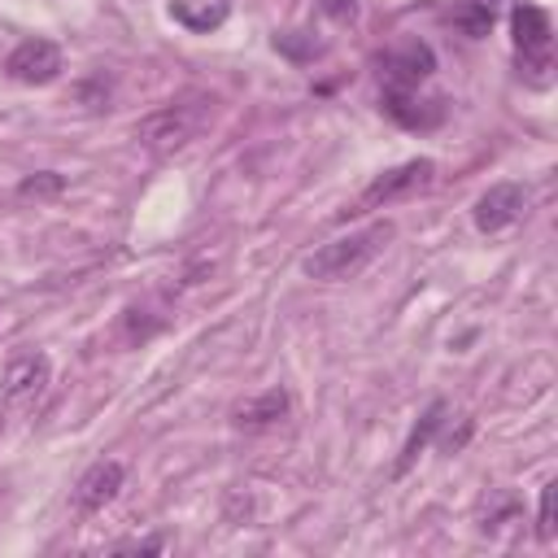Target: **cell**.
Returning a JSON list of instances; mask_svg holds the SVG:
<instances>
[{
  "label": "cell",
  "instance_id": "6da1fadb",
  "mask_svg": "<svg viewBox=\"0 0 558 558\" xmlns=\"http://www.w3.org/2000/svg\"><path fill=\"white\" fill-rule=\"evenodd\" d=\"M388 240H392V222H388V218H384V222H371V227H362V231H349V235H340V240H327V244H318V248L305 257V275H310V279H323V283L353 279V275H362V270L384 253Z\"/></svg>",
  "mask_w": 558,
  "mask_h": 558
},
{
  "label": "cell",
  "instance_id": "7a4b0ae2",
  "mask_svg": "<svg viewBox=\"0 0 558 558\" xmlns=\"http://www.w3.org/2000/svg\"><path fill=\"white\" fill-rule=\"evenodd\" d=\"M201 126H205V100H196V105H166V109L148 113V118L135 126V140H140L148 153L166 157V153L187 148Z\"/></svg>",
  "mask_w": 558,
  "mask_h": 558
},
{
  "label": "cell",
  "instance_id": "3957f363",
  "mask_svg": "<svg viewBox=\"0 0 558 558\" xmlns=\"http://www.w3.org/2000/svg\"><path fill=\"white\" fill-rule=\"evenodd\" d=\"M432 179H436V161H432V157L401 161V166H392V170H384V174H375V179L366 183V192L357 196L353 214H371V209H384V205H392V201L418 196V192L432 187Z\"/></svg>",
  "mask_w": 558,
  "mask_h": 558
},
{
  "label": "cell",
  "instance_id": "277c9868",
  "mask_svg": "<svg viewBox=\"0 0 558 558\" xmlns=\"http://www.w3.org/2000/svg\"><path fill=\"white\" fill-rule=\"evenodd\" d=\"M510 31H514V52H519V65L527 70H549V48H554V22L541 4H527L519 0L510 9Z\"/></svg>",
  "mask_w": 558,
  "mask_h": 558
},
{
  "label": "cell",
  "instance_id": "5b68a950",
  "mask_svg": "<svg viewBox=\"0 0 558 558\" xmlns=\"http://www.w3.org/2000/svg\"><path fill=\"white\" fill-rule=\"evenodd\" d=\"M527 205H532V196H527L523 183H493L488 192L475 196L471 222H475L484 235H497V231L523 222V218H527Z\"/></svg>",
  "mask_w": 558,
  "mask_h": 558
},
{
  "label": "cell",
  "instance_id": "8992f818",
  "mask_svg": "<svg viewBox=\"0 0 558 558\" xmlns=\"http://www.w3.org/2000/svg\"><path fill=\"white\" fill-rule=\"evenodd\" d=\"M48 379H52V362H48V353H39V349H22V353H13V357L4 362L0 392H4L9 405H35V401L44 397Z\"/></svg>",
  "mask_w": 558,
  "mask_h": 558
},
{
  "label": "cell",
  "instance_id": "52a82bcc",
  "mask_svg": "<svg viewBox=\"0 0 558 558\" xmlns=\"http://www.w3.org/2000/svg\"><path fill=\"white\" fill-rule=\"evenodd\" d=\"M375 65H379V83H384V87H418L423 78H432L436 52H432V44H423V39H405V44L379 52Z\"/></svg>",
  "mask_w": 558,
  "mask_h": 558
},
{
  "label": "cell",
  "instance_id": "ba28073f",
  "mask_svg": "<svg viewBox=\"0 0 558 558\" xmlns=\"http://www.w3.org/2000/svg\"><path fill=\"white\" fill-rule=\"evenodd\" d=\"M4 74L13 83H26V87H44L61 74V48L52 39H22L9 57H4Z\"/></svg>",
  "mask_w": 558,
  "mask_h": 558
},
{
  "label": "cell",
  "instance_id": "9c48e42d",
  "mask_svg": "<svg viewBox=\"0 0 558 558\" xmlns=\"http://www.w3.org/2000/svg\"><path fill=\"white\" fill-rule=\"evenodd\" d=\"M379 109H384L397 126H405V131H432V126L445 122V100H440V96L423 100L418 87H384V92H379Z\"/></svg>",
  "mask_w": 558,
  "mask_h": 558
},
{
  "label": "cell",
  "instance_id": "30bf717a",
  "mask_svg": "<svg viewBox=\"0 0 558 558\" xmlns=\"http://www.w3.org/2000/svg\"><path fill=\"white\" fill-rule=\"evenodd\" d=\"M122 480H126V466H122L118 458H100V462H92V466L78 475V484H74V510H78V514H96V510H105V506L122 493Z\"/></svg>",
  "mask_w": 558,
  "mask_h": 558
},
{
  "label": "cell",
  "instance_id": "8fae6325",
  "mask_svg": "<svg viewBox=\"0 0 558 558\" xmlns=\"http://www.w3.org/2000/svg\"><path fill=\"white\" fill-rule=\"evenodd\" d=\"M288 414H292V397L283 388H266V392H257V397H248V401H240L231 410V427H240V432H266V427H279Z\"/></svg>",
  "mask_w": 558,
  "mask_h": 558
},
{
  "label": "cell",
  "instance_id": "7c38bea8",
  "mask_svg": "<svg viewBox=\"0 0 558 558\" xmlns=\"http://www.w3.org/2000/svg\"><path fill=\"white\" fill-rule=\"evenodd\" d=\"M170 17L192 35H209L231 17V0H170Z\"/></svg>",
  "mask_w": 558,
  "mask_h": 558
},
{
  "label": "cell",
  "instance_id": "4fadbf2b",
  "mask_svg": "<svg viewBox=\"0 0 558 558\" xmlns=\"http://www.w3.org/2000/svg\"><path fill=\"white\" fill-rule=\"evenodd\" d=\"M445 414H449V405L445 401H432L423 414H418V423L410 427V436H405V445H401V458H397V466H392V475H405L410 466H414V458L432 445V436L445 427Z\"/></svg>",
  "mask_w": 558,
  "mask_h": 558
},
{
  "label": "cell",
  "instance_id": "5bb4252c",
  "mask_svg": "<svg viewBox=\"0 0 558 558\" xmlns=\"http://www.w3.org/2000/svg\"><path fill=\"white\" fill-rule=\"evenodd\" d=\"M497 13H501V0H462L449 17H453V26H462L466 35H488L493 31V22H497Z\"/></svg>",
  "mask_w": 558,
  "mask_h": 558
},
{
  "label": "cell",
  "instance_id": "9a60e30c",
  "mask_svg": "<svg viewBox=\"0 0 558 558\" xmlns=\"http://www.w3.org/2000/svg\"><path fill=\"white\" fill-rule=\"evenodd\" d=\"M275 52H283L288 61H314L323 52V39H314V31H279Z\"/></svg>",
  "mask_w": 558,
  "mask_h": 558
},
{
  "label": "cell",
  "instance_id": "2e32d148",
  "mask_svg": "<svg viewBox=\"0 0 558 558\" xmlns=\"http://www.w3.org/2000/svg\"><path fill=\"white\" fill-rule=\"evenodd\" d=\"M57 192H65V174H57V170H39L17 183V196H57Z\"/></svg>",
  "mask_w": 558,
  "mask_h": 558
},
{
  "label": "cell",
  "instance_id": "e0dca14e",
  "mask_svg": "<svg viewBox=\"0 0 558 558\" xmlns=\"http://www.w3.org/2000/svg\"><path fill=\"white\" fill-rule=\"evenodd\" d=\"M554 497H558V484L549 480L541 488V510H536V541L541 545H554Z\"/></svg>",
  "mask_w": 558,
  "mask_h": 558
},
{
  "label": "cell",
  "instance_id": "ac0fdd59",
  "mask_svg": "<svg viewBox=\"0 0 558 558\" xmlns=\"http://www.w3.org/2000/svg\"><path fill=\"white\" fill-rule=\"evenodd\" d=\"M109 549H118V554H161L166 536H126V541H113Z\"/></svg>",
  "mask_w": 558,
  "mask_h": 558
},
{
  "label": "cell",
  "instance_id": "d6986e66",
  "mask_svg": "<svg viewBox=\"0 0 558 558\" xmlns=\"http://www.w3.org/2000/svg\"><path fill=\"white\" fill-rule=\"evenodd\" d=\"M318 9H323L331 22H340V26L357 22V0H318Z\"/></svg>",
  "mask_w": 558,
  "mask_h": 558
}]
</instances>
